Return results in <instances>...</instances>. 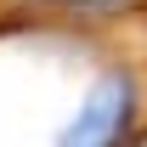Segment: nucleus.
<instances>
[{"label":"nucleus","instance_id":"nucleus-1","mask_svg":"<svg viewBox=\"0 0 147 147\" xmlns=\"http://www.w3.org/2000/svg\"><path fill=\"white\" fill-rule=\"evenodd\" d=\"M142 119V91H136V74L130 68H108L96 79L85 102L74 108V119L62 125L57 147H125L130 130Z\"/></svg>","mask_w":147,"mask_h":147},{"label":"nucleus","instance_id":"nucleus-2","mask_svg":"<svg viewBox=\"0 0 147 147\" xmlns=\"http://www.w3.org/2000/svg\"><path fill=\"white\" fill-rule=\"evenodd\" d=\"M17 11H40V17H74V23H108L136 11L142 0H11Z\"/></svg>","mask_w":147,"mask_h":147}]
</instances>
